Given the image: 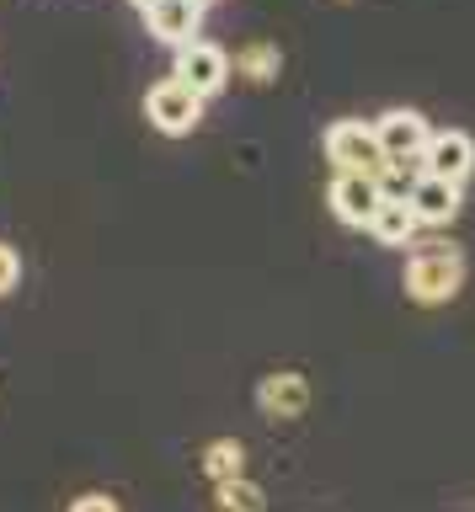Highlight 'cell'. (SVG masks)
<instances>
[{
  "instance_id": "6da1fadb",
  "label": "cell",
  "mask_w": 475,
  "mask_h": 512,
  "mask_svg": "<svg viewBox=\"0 0 475 512\" xmlns=\"http://www.w3.org/2000/svg\"><path fill=\"white\" fill-rule=\"evenodd\" d=\"M459 283H465V246L459 240H422V246H411V256H406L411 304L438 310V304H449L459 294Z\"/></svg>"
},
{
  "instance_id": "7a4b0ae2",
  "label": "cell",
  "mask_w": 475,
  "mask_h": 512,
  "mask_svg": "<svg viewBox=\"0 0 475 512\" xmlns=\"http://www.w3.org/2000/svg\"><path fill=\"white\" fill-rule=\"evenodd\" d=\"M321 150H326V160H331V171H337V176H379L390 166L369 118H337L326 128Z\"/></svg>"
},
{
  "instance_id": "3957f363",
  "label": "cell",
  "mask_w": 475,
  "mask_h": 512,
  "mask_svg": "<svg viewBox=\"0 0 475 512\" xmlns=\"http://www.w3.org/2000/svg\"><path fill=\"white\" fill-rule=\"evenodd\" d=\"M230 75H235V64H230V54L219 43H203V38H193V43H182L177 48V64H171V80H182L193 96H219L230 86Z\"/></svg>"
},
{
  "instance_id": "277c9868",
  "label": "cell",
  "mask_w": 475,
  "mask_h": 512,
  "mask_svg": "<svg viewBox=\"0 0 475 512\" xmlns=\"http://www.w3.org/2000/svg\"><path fill=\"white\" fill-rule=\"evenodd\" d=\"M145 118H150V128L182 139V134H193L198 118H203V96H193L182 80L166 75V80H155V86L145 91Z\"/></svg>"
},
{
  "instance_id": "5b68a950",
  "label": "cell",
  "mask_w": 475,
  "mask_h": 512,
  "mask_svg": "<svg viewBox=\"0 0 475 512\" xmlns=\"http://www.w3.org/2000/svg\"><path fill=\"white\" fill-rule=\"evenodd\" d=\"M326 203H331V214H337L347 230H369L379 203H385V187H379V176H331Z\"/></svg>"
},
{
  "instance_id": "8992f818",
  "label": "cell",
  "mask_w": 475,
  "mask_h": 512,
  "mask_svg": "<svg viewBox=\"0 0 475 512\" xmlns=\"http://www.w3.org/2000/svg\"><path fill=\"white\" fill-rule=\"evenodd\" d=\"M422 171L465 187L475 176V139L465 134V128H438V134L427 139V150H422Z\"/></svg>"
},
{
  "instance_id": "52a82bcc",
  "label": "cell",
  "mask_w": 475,
  "mask_h": 512,
  "mask_svg": "<svg viewBox=\"0 0 475 512\" xmlns=\"http://www.w3.org/2000/svg\"><path fill=\"white\" fill-rule=\"evenodd\" d=\"M374 134H379L385 160H422L433 128H427V118H422L417 107H390L385 118H374Z\"/></svg>"
},
{
  "instance_id": "ba28073f",
  "label": "cell",
  "mask_w": 475,
  "mask_h": 512,
  "mask_svg": "<svg viewBox=\"0 0 475 512\" xmlns=\"http://www.w3.org/2000/svg\"><path fill=\"white\" fill-rule=\"evenodd\" d=\"M203 16H209V0H155L145 11V32L166 48H182L198 38Z\"/></svg>"
},
{
  "instance_id": "9c48e42d",
  "label": "cell",
  "mask_w": 475,
  "mask_h": 512,
  "mask_svg": "<svg viewBox=\"0 0 475 512\" xmlns=\"http://www.w3.org/2000/svg\"><path fill=\"white\" fill-rule=\"evenodd\" d=\"M459 203H465V187H454V182H443V176H417L406 192V208L417 214L422 230H443L454 214H459Z\"/></svg>"
},
{
  "instance_id": "30bf717a",
  "label": "cell",
  "mask_w": 475,
  "mask_h": 512,
  "mask_svg": "<svg viewBox=\"0 0 475 512\" xmlns=\"http://www.w3.org/2000/svg\"><path fill=\"white\" fill-rule=\"evenodd\" d=\"M257 406L267 416H278V422H294V416H305L310 406V384L305 374H294V368H278V374H267L257 384Z\"/></svg>"
},
{
  "instance_id": "8fae6325",
  "label": "cell",
  "mask_w": 475,
  "mask_h": 512,
  "mask_svg": "<svg viewBox=\"0 0 475 512\" xmlns=\"http://www.w3.org/2000/svg\"><path fill=\"white\" fill-rule=\"evenodd\" d=\"M417 230H422V224L406 208V198H385V203H379V214H374V224H369V235L379 240V246H411Z\"/></svg>"
},
{
  "instance_id": "7c38bea8",
  "label": "cell",
  "mask_w": 475,
  "mask_h": 512,
  "mask_svg": "<svg viewBox=\"0 0 475 512\" xmlns=\"http://www.w3.org/2000/svg\"><path fill=\"white\" fill-rule=\"evenodd\" d=\"M230 64L251 80V86H273L278 70H283V54H278V43H246L241 59H230Z\"/></svg>"
},
{
  "instance_id": "4fadbf2b",
  "label": "cell",
  "mask_w": 475,
  "mask_h": 512,
  "mask_svg": "<svg viewBox=\"0 0 475 512\" xmlns=\"http://www.w3.org/2000/svg\"><path fill=\"white\" fill-rule=\"evenodd\" d=\"M214 512H267V496L257 480L235 475V480H219L214 486Z\"/></svg>"
},
{
  "instance_id": "5bb4252c",
  "label": "cell",
  "mask_w": 475,
  "mask_h": 512,
  "mask_svg": "<svg viewBox=\"0 0 475 512\" xmlns=\"http://www.w3.org/2000/svg\"><path fill=\"white\" fill-rule=\"evenodd\" d=\"M241 470H246V448L235 438H214L209 448H203V475H209L214 486H219V480H235Z\"/></svg>"
},
{
  "instance_id": "9a60e30c",
  "label": "cell",
  "mask_w": 475,
  "mask_h": 512,
  "mask_svg": "<svg viewBox=\"0 0 475 512\" xmlns=\"http://www.w3.org/2000/svg\"><path fill=\"white\" fill-rule=\"evenodd\" d=\"M17 283H22V256H17V246H6V240H0V299H6Z\"/></svg>"
},
{
  "instance_id": "2e32d148",
  "label": "cell",
  "mask_w": 475,
  "mask_h": 512,
  "mask_svg": "<svg viewBox=\"0 0 475 512\" xmlns=\"http://www.w3.org/2000/svg\"><path fill=\"white\" fill-rule=\"evenodd\" d=\"M70 512H123V507L107 491H86V496H75V502H70Z\"/></svg>"
},
{
  "instance_id": "e0dca14e",
  "label": "cell",
  "mask_w": 475,
  "mask_h": 512,
  "mask_svg": "<svg viewBox=\"0 0 475 512\" xmlns=\"http://www.w3.org/2000/svg\"><path fill=\"white\" fill-rule=\"evenodd\" d=\"M134 6H139V11H150V6H155V0H134Z\"/></svg>"
}]
</instances>
